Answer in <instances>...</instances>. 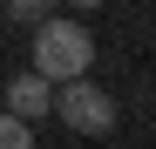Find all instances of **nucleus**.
Here are the masks:
<instances>
[{
	"instance_id": "1",
	"label": "nucleus",
	"mask_w": 156,
	"mask_h": 149,
	"mask_svg": "<svg viewBox=\"0 0 156 149\" xmlns=\"http://www.w3.org/2000/svg\"><path fill=\"white\" fill-rule=\"evenodd\" d=\"M88 68H95V34L82 20H41L34 27V74L48 88L88 81Z\"/></svg>"
},
{
	"instance_id": "2",
	"label": "nucleus",
	"mask_w": 156,
	"mask_h": 149,
	"mask_svg": "<svg viewBox=\"0 0 156 149\" xmlns=\"http://www.w3.org/2000/svg\"><path fill=\"white\" fill-rule=\"evenodd\" d=\"M55 115L68 122L75 136H109V129H115V102H109L95 81H68V88H55Z\"/></svg>"
},
{
	"instance_id": "3",
	"label": "nucleus",
	"mask_w": 156,
	"mask_h": 149,
	"mask_svg": "<svg viewBox=\"0 0 156 149\" xmlns=\"http://www.w3.org/2000/svg\"><path fill=\"white\" fill-rule=\"evenodd\" d=\"M48 109H55V88H48L41 74H14L7 81V115L14 122H41Z\"/></svg>"
},
{
	"instance_id": "4",
	"label": "nucleus",
	"mask_w": 156,
	"mask_h": 149,
	"mask_svg": "<svg viewBox=\"0 0 156 149\" xmlns=\"http://www.w3.org/2000/svg\"><path fill=\"white\" fill-rule=\"evenodd\" d=\"M7 20H27V27H41V20H55V0H7Z\"/></svg>"
},
{
	"instance_id": "5",
	"label": "nucleus",
	"mask_w": 156,
	"mask_h": 149,
	"mask_svg": "<svg viewBox=\"0 0 156 149\" xmlns=\"http://www.w3.org/2000/svg\"><path fill=\"white\" fill-rule=\"evenodd\" d=\"M0 149H34V129H27V122H14L7 109H0Z\"/></svg>"
},
{
	"instance_id": "6",
	"label": "nucleus",
	"mask_w": 156,
	"mask_h": 149,
	"mask_svg": "<svg viewBox=\"0 0 156 149\" xmlns=\"http://www.w3.org/2000/svg\"><path fill=\"white\" fill-rule=\"evenodd\" d=\"M68 7H82V14H95V7H102V0H68Z\"/></svg>"
}]
</instances>
